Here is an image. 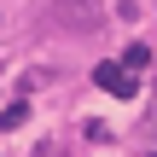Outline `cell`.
<instances>
[{"mask_svg":"<svg viewBox=\"0 0 157 157\" xmlns=\"http://www.w3.org/2000/svg\"><path fill=\"white\" fill-rule=\"evenodd\" d=\"M146 64H151V47H140V41H134V47H122V70H134V76H140Z\"/></svg>","mask_w":157,"mask_h":157,"instance_id":"cell-1","label":"cell"},{"mask_svg":"<svg viewBox=\"0 0 157 157\" xmlns=\"http://www.w3.org/2000/svg\"><path fill=\"white\" fill-rule=\"evenodd\" d=\"M23 122H29V105H23V99H12V105L0 111V128L12 134V128H23Z\"/></svg>","mask_w":157,"mask_h":157,"instance_id":"cell-2","label":"cell"},{"mask_svg":"<svg viewBox=\"0 0 157 157\" xmlns=\"http://www.w3.org/2000/svg\"><path fill=\"white\" fill-rule=\"evenodd\" d=\"M35 157H64V146H52V140H47V146H41Z\"/></svg>","mask_w":157,"mask_h":157,"instance_id":"cell-3","label":"cell"}]
</instances>
